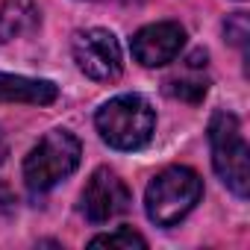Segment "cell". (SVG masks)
<instances>
[{
	"label": "cell",
	"mask_w": 250,
	"mask_h": 250,
	"mask_svg": "<svg viewBox=\"0 0 250 250\" xmlns=\"http://www.w3.org/2000/svg\"><path fill=\"white\" fill-rule=\"evenodd\" d=\"M94 127L115 150H142L153 139L156 112L142 94H121L97 109Z\"/></svg>",
	"instance_id": "obj_1"
},
{
	"label": "cell",
	"mask_w": 250,
	"mask_h": 250,
	"mask_svg": "<svg viewBox=\"0 0 250 250\" xmlns=\"http://www.w3.org/2000/svg\"><path fill=\"white\" fill-rule=\"evenodd\" d=\"M200 197H203L200 174L186 165H171L150 180L145 191V209L156 227H174L197 206Z\"/></svg>",
	"instance_id": "obj_2"
},
{
	"label": "cell",
	"mask_w": 250,
	"mask_h": 250,
	"mask_svg": "<svg viewBox=\"0 0 250 250\" xmlns=\"http://www.w3.org/2000/svg\"><path fill=\"white\" fill-rule=\"evenodd\" d=\"M209 147H212V168L221 183L235 194L247 197L250 188V147L244 142L241 124L232 112H215L209 121Z\"/></svg>",
	"instance_id": "obj_3"
},
{
	"label": "cell",
	"mask_w": 250,
	"mask_h": 250,
	"mask_svg": "<svg viewBox=\"0 0 250 250\" xmlns=\"http://www.w3.org/2000/svg\"><path fill=\"white\" fill-rule=\"evenodd\" d=\"M83 147L80 139L68 130H50L47 136L39 139V145L27 153L24 159V180L33 194L50 191L56 183L71 177L80 165Z\"/></svg>",
	"instance_id": "obj_4"
},
{
	"label": "cell",
	"mask_w": 250,
	"mask_h": 250,
	"mask_svg": "<svg viewBox=\"0 0 250 250\" xmlns=\"http://www.w3.org/2000/svg\"><path fill=\"white\" fill-rule=\"evenodd\" d=\"M74 62L80 65V71L97 83H112L121 77L124 71V56H121V44L109 30H83L74 36Z\"/></svg>",
	"instance_id": "obj_5"
},
{
	"label": "cell",
	"mask_w": 250,
	"mask_h": 250,
	"mask_svg": "<svg viewBox=\"0 0 250 250\" xmlns=\"http://www.w3.org/2000/svg\"><path fill=\"white\" fill-rule=\"evenodd\" d=\"M130 203H133V194H130L127 183L109 168H97L88 177L83 197H80V209H83L85 221H91V224H106V221L124 215L130 209Z\"/></svg>",
	"instance_id": "obj_6"
},
{
	"label": "cell",
	"mask_w": 250,
	"mask_h": 250,
	"mask_svg": "<svg viewBox=\"0 0 250 250\" xmlns=\"http://www.w3.org/2000/svg\"><path fill=\"white\" fill-rule=\"evenodd\" d=\"M186 44V30L177 24V21H159V24H147L142 27L133 42H130V50L136 56L139 65L145 68H159V65H168L180 56Z\"/></svg>",
	"instance_id": "obj_7"
},
{
	"label": "cell",
	"mask_w": 250,
	"mask_h": 250,
	"mask_svg": "<svg viewBox=\"0 0 250 250\" xmlns=\"http://www.w3.org/2000/svg\"><path fill=\"white\" fill-rule=\"evenodd\" d=\"M56 97H59V88L50 80H33V77H18V74H0V103L47 106Z\"/></svg>",
	"instance_id": "obj_8"
},
{
	"label": "cell",
	"mask_w": 250,
	"mask_h": 250,
	"mask_svg": "<svg viewBox=\"0 0 250 250\" xmlns=\"http://www.w3.org/2000/svg\"><path fill=\"white\" fill-rule=\"evenodd\" d=\"M203 68H206V53L203 50L191 53L186 59V71L165 80V94H171L177 100H186V103H200L209 91V80L200 74Z\"/></svg>",
	"instance_id": "obj_9"
},
{
	"label": "cell",
	"mask_w": 250,
	"mask_h": 250,
	"mask_svg": "<svg viewBox=\"0 0 250 250\" xmlns=\"http://www.w3.org/2000/svg\"><path fill=\"white\" fill-rule=\"evenodd\" d=\"M42 24V12L36 0H6L0 6V42H15L21 36L36 33Z\"/></svg>",
	"instance_id": "obj_10"
},
{
	"label": "cell",
	"mask_w": 250,
	"mask_h": 250,
	"mask_svg": "<svg viewBox=\"0 0 250 250\" xmlns=\"http://www.w3.org/2000/svg\"><path fill=\"white\" fill-rule=\"evenodd\" d=\"M91 247H118V250H133V247H147V238L139 235L136 229L130 227H118L115 232H103V235H94L88 241Z\"/></svg>",
	"instance_id": "obj_11"
},
{
	"label": "cell",
	"mask_w": 250,
	"mask_h": 250,
	"mask_svg": "<svg viewBox=\"0 0 250 250\" xmlns=\"http://www.w3.org/2000/svg\"><path fill=\"white\" fill-rule=\"evenodd\" d=\"M224 33L227 39L235 44V47H244L247 44V36H250V27H247V15L244 12H232L224 24Z\"/></svg>",
	"instance_id": "obj_12"
},
{
	"label": "cell",
	"mask_w": 250,
	"mask_h": 250,
	"mask_svg": "<svg viewBox=\"0 0 250 250\" xmlns=\"http://www.w3.org/2000/svg\"><path fill=\"white\" fill-rule=\"evenodd\" d=\"M6 153H9V147H6V139H3V133H0V162L6 159Z\"/></svg>",
	"instance_id": "obj_13"
}]
</instances>
